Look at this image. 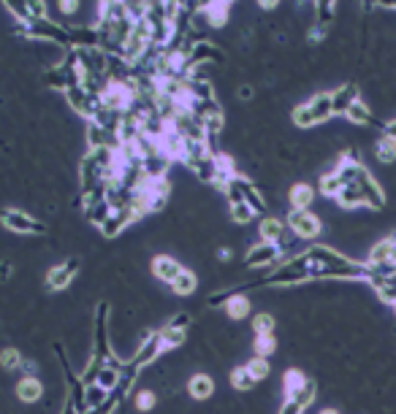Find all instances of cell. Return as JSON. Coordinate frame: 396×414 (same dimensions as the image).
Masks as SVG:
<instances>
[{"mask_svg": "<svg viewBox=\"0 0 396 414\" xmlns=\"http://www.w3.org/2000/svg\"><path fill=\"white\" fill-rule=\"evenodd\" d=\"M334 117V106H331V93H318L310 100H304L290 111V120L296 128H315L323 125Z\"/></svg>", "mask_w": 396, "mask_h": 414, "instance_id": "1", "label": "cell"}, {"mask_svg": "<svg viewBox=\"0 0 396 414\" xmlns=\"http://www.w3.org/2000/svg\"><path fill=\"white\" fill-rule=\"evenodd\" d=\"M288 230L301 241H313L323 233V222L310 209H290L285 217Z\"/></svg>", "mask_w": 396, "mask_h": 414, "instance_id": "2", "label": "cell"}, {"mask_svg": "<svg viewBox=\"0 0 396 414\" xmlns=\"http://www.w3.org/2000/svg\"><path fill=\"white\" fill-rule=\"evenodd\" d=\"M168 125H171V130L182 135L185 141H206V138H209V133H206V128H204V120L188 106L179 108L177 114H174V120L168 122Z\"/></svg>", "mask_w": 396, "mask_h": 414, "instance_id": "3", "label": "cell"}, {"mask_svg": "<svg viewBox=\"0 0 396 414\" xmlns=\"http://www.w3.org/2000/svg\"><path fill=\"white\" fill-rule=\"evenodd\" d=\"M0 225L6 227L9 233H16V236H41L46 230L41 219L30 217L28 212H19V209H6L0 214Z\"/></svg>", "mask_w": 396, "mask_h": 414, "instance_id": "4", "label": "cell"}, {"mask_svg": "<svg viewBox=\"0 0 396 414\" xmlns=\"http://www.w3.org/2000/svg\"><path fill=\"white\" fill-rule=\"evenodd\" d=\"M188 328H191V317H188V314H177L171 322H166L163 328L158 331L161 349H163V352H171V349L182 347V344L188 341Z\"/></svg>", "mask_w": 396, "mask_h": 414, "instance_id": "5", "label": "cell"}, {"mask_svg": "<svg viewBox=\"0 0 396 414\" xmlns=\"http://www.w3.org/2000/svg\"><path fill=\"white\" fill-rule=\"evenodd\" d=\"M63 95H66V103H68V106L73 108L79 117H84L87 122L93 120V117L98 114V108L103 106V103H101V98L90 95L82 84H79V87H71V90H66Z\"/></svg>", "mask_w": 396, "mask_h": 414, "instance_id": "6", "label": "cell"}, {"mask_svg": "<svg viewBox=\"0 0 396 414\" xmlns=\"http://www.w3.org/2000/svg\"><path fill=\"white\" fill-rule=\"evenodd\" d=\"M79 274V260L76 257H71L66 263H57L55 268H49L46 271V290H52V293H63L66 287H71V281L73 276Z\"/></svg>", "mask_w": 396, "mask_h": 414, "instance_id": "7", "label": "cell"}, {"mask_svg": "<svg viewBox=\"0 0 396 414\" xmlns=\"http://www.w3.org/2000/svg\"><path fill=\"white\" fill-rule=\"evenodd\" d=\"M283 257V249L277 244H266V241H258L255 247H250V252L245 257L247 268H263V266H274L277 260Z\"/></svg>", "mask_w": 396, "mask_h": 414, "instance_id": "8", "label": "cell"}, {"mask_svg": "<svg viewBox=\"0 0 396 414\" xmlns=\"http://www.w3.org/2000/svg\"><path fill=\"white\" fill-rule=\"evenodd\" d=\"M182 263H179L177 257H171V254H155L150 263V271L152 276L158 281H163V284H168L171 287V281L177 279L179 274H182Z\"/></svg>", "mask_w": 396, "mask_h": 414, "instance_id": "9", "label": "cell"}, {"mask_svg": "<svg viewBox=\"0 0 396 414\" xmlns=\"http://www.w3.org/2000/svg\"><path fill=\"white\" fill-rule=\"evenodd\" d=\"M355 100H358V84H353V81H345V84H340V87L331 93L334 117H345V114H347V108L353 106Z\"/></svg>", "mask_w": 396, "mask_h": 414, "instance_id": "10", "label": "cell"}, {"mask_svg": "<svg viewBox=\"0 0 396 414\" xmlns=\"http://www.w3.org/2000/svg\"><path fill=\"white\" fill-rule=\"evenodd\" d=\"M236 185H239V190H242V198H245V203L255 212V217H266V201H263V195H260V190L250 182V179H245L242 174H236V179H233Z\"/></svg>", "mask_w": 396, "mask_h": 414, "instance_id": "11", "label": "cell"}, {"mask_svg": "<svg viewBox=\"0 0 396 414\" xmlns=\"http://www.w3.org/2000/svg\"><path fill=\"white\" fill-rule=\"evenodd\" d=\"M16 398L22 403H39L44 398V382L39 376H19V382H16Z\"/></svg>", "mask_w": 396, "mask_h": 414, "instance_id": "12", "label": "cell"}, {"mask_svg": "<svg viewBox=\"0 0 396 414\" xmlns=\"http://www.w3.org/2000/svg\"><path fill=\"white\" fill-rule=\"evenodd\" d=\"M285 236H288L285 219H280V217H263V219H260L258 241H266V244H280Z\"/></svg>", "mask_w": 396, "mask_h": 414, "instance_id": "13", "label": "cell"}, {"mask_svg": "<svg viewBox=\"0 0 396 414\" xmlns=\"http://www.w3.org/2000/svg\"><path fill=\"white\" fill-rule=\"evenodd\" d=\"M223 311H225V317L233 322H242L250 317V311H253V304H250V298L242 293H231L225 301H223Z\"/></svg>", "mask_w": 396, "mask_h": 414, "instance_id": "14", "label": "cell"}, {"mask_svg": "<svg viewBox=\"0 0 396 414\" xmlns=\"http://www.w3.org/2000/svg\"><path fill=\"white\" fill-rule=\"evenodd\" d=\"M188 393L193 401H209L215 395V379L209 374H193L188 379Z\"/></svg>", "mask_w": 396, "mask_h": 414, "instance_id": "15", "label": "cell"}, {"mask_svg": "<svg viewBox=\"0 0 396 414\" xmlns=\"http://www.w3.org/2000/svg\"><path fill=\"white\" fill-rule=\"evenodd\" d=\"M315 201V190L307 185V182H299V185H293V187L288 190V203H290V209H310Z\"/></svg>", "mask_w": 396, "mask_h": 414, "instance_id": "16", "label": "cell"}, {"mask_svg": "<svg viewBox=\"0 0 396 414\" xmlns=\"http://www.w3.org/2000/svg\"><path fill=\"white\" fill-rule=\"evenodd\" d=\"M231 11H233L231 3H225V0H218V3L212 6V9H206V11H204L206 27H225V25H228V19H231Z\"/></svg>", "mask_w": 396, "mask_h": 414, "instance_id": "17", "label": "cell"}, {"mask_svg": "<svg viewBox=\"0 0 396 414\" xmlns=\"http://www.w3.org/2000/svg\"><path fill=\"white\" fill-rule=\"evenodd\" d=\"M196 287H198V276L193 274L191 268H182V274L171 281V293L177 295V298H188V295H193L196 293Z\"/></svg>", "mask_w": 396, "mask_h": 414, "instance_id": "18", "label": "cell"}, {"mask_svg": "<svg viewBox=\"0 0 396 414\" xmlns=\"http://www.w3.org/2000/svg\"><path fill=\"white\" fill-rule=\"evenodd\" d=\"M318 190H320L326 198H334V201H337V195L345 190V182H342V176L337 174V171H328V174L320 176V185H318Z\"/></svg>", "mask_w": 396, "mask_h": 414, "instance_id": "19", "label": "cell"}, {"mask_svg": "<svg viewBox=\"0 0 396 414\" xmlns=\"http://www.w3.org/2000/svg\"><path fill=\"white\" fill-rule=\"evenodd\" d=\"M345 120L350 122V125H358V128H367L369 122H372V111H369V106L358 98L353 106L347 108V114H345Z\"/></svg>", "mask_w": 396, "mask_h": 414, "instance_id": "20", "label": "cell"}, {"mask_svg": "<svg viewBox=\"0 0 396 414\" xmlns=\"http://www.w3.org/2000/svg\"><path fill=\"white\" fill-rule=\"evenodd\" d=\"M304 382H307V376L301 374L299 368L285 371V374H283V395H285V398H293V395L304 388Z\"/></svg>", "mask_w": 396, "mask_h": 414, "instance_id": "21", "label": "cell"}, {"mask_svg": "<svg viewBox=\"0 0 396 414\" xmlns=\"http://www.w3.org/2000/svg\"><path fill=\"white\" fill-rule=\"evenodd\" d=\"M315 3V25H331L337 14V0H313Z\"/></svg>", "mask_w": 396, "mask_h": 414, "instance_id": "22", "label": "cell"}, {"mask_svg": "<svg viewBox=\"0 0 396 414\" xmlns=\"http://www.w3.org/2000/svg\"><path fill=\"white\" fill-rule=\"evenodd\" d=\"M245 366H247V371L253 374L255 382H263V379H269V374H272V363H269V358H258V355H253Z\"/></svg>", "mask_w": 396, "mask_h": 414, "instance_id": "23", "label": "cell"}, {"mask_svg": "<svg viewBox=\"0 0 396 414\" xmlns=\"http://www.w3.org/2000/svg\"><path fill=\"white\" fill-rule=\"evenodd\" d=\"M231 385L233 390H239V393H247V390H253L258 382L253 379V374L247 371V366H239V368H233L231 371Z\"/></svg>", "mask_w": 396, "mask_h": 414, "instance_id": "24", "label": "cell"}, {"mask_svg": "<svg viewBox=\"0 0 396 414\" xmlns=\"http://www.w3.org/2000/svg\"><path fill=\"white\" fill-rule=\"evenodd\" d=\"M375 157H377L380 162H385V165L396 162V144L391 141V138L380 135V138H377V144H375Z\"/></svg>", "mask_w": 396, "mask_h": 414, "instance_id": "25", "label": "cell"}, {"mask_svg": "<svg viewBox=\"0 0 396 414\" xmlns=\"http://www.w3.org/2000/svg\"><path fill=\"white\" fill-rule=\"evenodd\" d=\"M22 363H25V358L19 355V349L16 347H6L0 352V366H3L6 371H22Z\"/></svg>", "mask_w": 396, "mask_h": 414, "instance_id": "26", "label": "cell"}, {"mask_svg": "<svg viewBox=\"0 0 396 414\" xmlns=\"http://www.w3.org/2000/svg\"><path fill=\"white\" fill-rule=\"evenodd\" d=\"M253 352H255L258 358H269V355H274V352H277V338H274V333L255 336V338H253Z\"/></svg>", "mask_w": 396, "mask_h": 414, "instance_id": "27", "label": "cell"}, {"mask_svg": "<svg viewBox=\"0 0 396 414\" xmlns=\"http://www.w3.org/2000/svg\"><path fill=\"white\" fill-rule=\"evenodd\" d=\"M274 328H277V322H274V317L269 311H260V314L253 317V333L255 336H269L274 333Z\"/></svg>", "mask_w": 396, "mask_h": 414, "instance_id": "28", "label": "cell"}, {"mask_svg": "<svg viewBox=\"0 0 396 414\" xmlns=\"http://www.w3.org/2000/svg\"><path fill=\"white\" fill-rule=\"evenodd\" d=\"M3 9L14 16L16 22H28L30 14H28V0H0Z\"/></svg>", "mask_w": 396, "mask_h": 414, "instance_id": "29", "label": "cell"}, {"mask_svg": "<svg viewBox=\"0 0 396 414\" xmlns=\"http://www.w3.org/2000/svg\"><path fill=\"white\" fill-rule=\"evenodd\" d=\"M231 219L236 225H250L255 219V212L247 203H236V206H231Z\"/></svg>", "mask_w": 396, "mask_h": 414, "instance_id": "30", "label": "cell"}, {"mask_svg": "<svg viewBox=\"0 0 396 414\" xmlns=\"http://www.w3.org/2000/svg\"><path fill=\"white\" fill-rule=\"evenodd\" d=\"M155 403H158V395L152 390H138L136 398H133V406H136L138 412H152Z\"/></svg>", "mask_w": 396, "mask_h": 414, "instance_id": "31", "label": "cell"}, {"mask_svg": "<svg viewBox=\"0 0 396 414\" xmlns=\"http://www.w3.org/2000/svg\"><path fill=\"white\" fill-rule=\"evenodd\" d=\"M315 395H318V388H315V382H313V379H307V382H304V388H301L299 393L293 395V401H299L301 406L307 409V406H310V403L315 401Z\"/></svg>", "mask_w": 396, "mask_h": 414, "instance_id": "32", "label": "cell"}, {"mask_svg": "<svg viewBox=\"0 0 396 414\" xmlns=\"http://www.w3.org/2000/svg\"><path fill=\"white\" fill-rule=\"evenodd\" d=\"M28 22H39V19H49V9H46V0H28Z\"/></svg>", "mask_w": 396, "mask_h": 414, "instance_id": "33", "label": "cell"}, {"mask_svg": "<svg viewBox=\"0 0 396 414\" xmlns=\"http://www.w3.org/2000/svg\"><path fill=\"white\" fill-rule=\"evenodd\" d=\"M82 0H57V9L63 16H76V14L82 11Z\"/></svg>", "mask_w": 396, "mask_h": 414, "instance_id": "34", "label": "cell"}, {"mask_svg": "<svg viewBox=\"0 0 396 414\" xmlns=\"http://www.w3.org/2000/svg\"><path fill=\"white\" fill-rule=\"evenodd\" d=\"M233 95H236V100H242V103H250V100L255 98V90H253V84H239V87L233 90Z\"/></svg>", "mask_w": 396, "mask_h": 414, "instance_id": "35", "label": "cell"}, {"mask_svg": "<svg viewBox=\"0 0 396 414\" xmlns=\"http://www.w3.org/2000/svg\"><path fill=\"white\" fill-rule=\"evenodd\" d=\"M280 414H304V406L293 398H285V403L280 406Z\"/></svg>", "mask_w": 396, "mask_h": 414, "instance_id": "36", "label": "cell"}, {"mask_svg": "<svg viewBox=\"0 0 396 414\" xmlns=\"http://www.w3.org/2000/svg\"><path fill=\"white\" fill-rule=\"evenodd\" d=\"M11 274H14V266H11L9 260H0V281H9L11 279Z\"/></svg>", "mask_w": 396, "mask_h": 414, "instance_id": "37", "label": "cell"}, {"mask_svg": "<svg viewBox=\"0 0 396 414\" xmlns=\"http://www.w3.org/2000/svg\"><path fill=\"white\" fill-rule=\"evenodd\" d=\"M280 3L283 0H255V6H258L260 11H274V9H280Z\"/></svg>", "mask_w": 396, "mask_h": 414, "instance_id": "38", "label": "cell"}, {"mask_svg": "<svg viewBox=\"0 0 396 414\" xmlns=\"http://www.w3.org/2000/svg\"><path fill=\"white\" fill-rule=\"evenodd\" d=\"M22 376H39V366H36V361L22 363Z\"/></svg>", "mask_w": 396, "mask_h": 414, "instance_id": "39", "label": "cell"}, {"mask_svg": "<svg viewBox=\"0 0 396 414\" xmlns=\"http://www.w3.org/2000/svg\"><path fill=\"white\" fill-rule=\"evenodd\" d=\"M382 135H385V138H391V141H396V120H391L385 128H382Z\"/></svg>", "mask_w": 396, "mask_h": 414, "instance_id": "40", "label": "cell"}, {"mask_svg": "<svg viewBox=\"0 0 396 414\" xmlns=\"http://www.w3.org/2000/svg\"><path fill=\"white\" fill-rule=\"evenodd\" d=\"M231 257H233V252L228 249V247H220V249H218V260H223V263H228Z\"/></svg>", "mask_w": 396, "mask_h": 414, "instance_id": "41", "label": "cell"}, {"mask_svg": "<svg viewBox=\"0 0 396 414\" xmlns=\"http://www.w3.org/2000/svg\"><path fill=\"white\" fill-rule=\"evenodd\" d=\"M375 6H380V9H391V11H396V0H372Z\"/></svg>", "mask_w": 396, "mask_h": 414, "instance_id": "42", "label": "cell"}, {"mask_svg": "<svg viewBox=\"0 0 396 414\" xmlns=\"http://www.w3.org/2000/svg\"><path fill=\"white\" fill-rule=\"evenodd\" d=\"M109 3H120V0H98V6H109Z\"/></svg>", "mask_w": 396, "mask_h": 414, "instance_id": "43", "label": "cell"}, {"mask_svg": "<svg viewBox=\"0 0 396 414\" xmlns=\"http://www.w3.org/2000/svg\"><path fill=\"white\" fill-rule=\"evenodd\" d=\"M320 414H340V412H337V409H323Z\"/></svg>", "mask_w": 396, "mask_h": 414, "instance_id": "44", "label": "cell"}, {"mask_svg": "<svg viewBox=\"0 0 396 414\" xmlns=\"http://www.w3.org/2000/svg\"><path fill=\"white\" fill-rule=\"evenodd\" d=\"M225 3H231V6H236V3H239V0H225Z\"/></svg>", "mask_w": 396, "mask_h": 414, "instance_id": "45", "label": "cell"}, {"mask_svg": "<svg viewBox=\"0 0 396 414\" xmlns=\"http://www.w3.org/2000/svg\"><path fill=\"white\" fill-rule=\"evenodd\" d=\"M301 3H304V0H301Z\"/></svg>", "mask_w": 396, "mask_h": 414, "instance_id": "46", "label": "cell"}, {"mask_svg": "<svg viewBox=\"0 0 396 414\" xmlns=\"http://www.w3.org/2000/svg\"><path fill=\"white\" fill-rule=\"evenodd\" d=\"M394 144H396V141H394Z\"/></svg>", "mask_w": 396, "mask_h": 414, "instance_id": "47", "label": "cell"}]
</instances>
